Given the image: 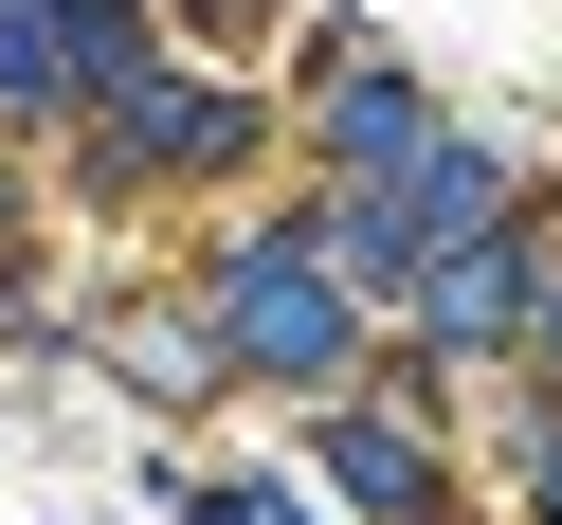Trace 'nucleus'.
Returning <instances> with one entry per match:
<instances>
[{"instance_id":"f257e3e1","label":"nucleus","mask_w":562,"mask_h":525,"mask_svg":"<svg viewBox=\"0 0 562 525\" xmlns=\"http://www.w3.org/2000/svg\"><path fill=\"white\" fill-rule=\"evenodd\" d=\"M200 327H218V363H236V380H291V399H327V380H345V290H327V236H308V218L236 236Z\"/></svg>"},{"instance_id":"f03ea898","label":"nucleus","mask_w":562,"mask_h":525,"mask_svg":"<svg viewBox=\"0 0 562 525\" xmlns=\"http://www.w3.org/2000/svg\"><path fill=\"white\" fill-rule=\"evenodd\" d=\"M236 146H255L236 91H127V110H110V163H127V182H200V163H236Z\"/></svg>"},{"instance_id":"7ed1b4c3","label":"nucleus","mask_w":562,"mask_h":525,"mask_svg":"<svg viewBox=\"0 0 562 525\" xmlns=\"http://www.w3.org/2000/svg\"><path fill=\"white\" fill-rule=\"evenodd\" d=\"M526 327V236H490V254H453V272H417V344H508Z\"/></svg>"},{"instance_id":"20e7f679","label":"nucleus","mask_w":562,"mask_h":525,"mask_svg":"<svg viewBox=\"0 0 562 525\" xmlns=\"http://www.w3.org/2000/svg\"><path fill=\"white\" fill-rule=\"evenodd\" d=\"M327 471H345V489H363V507H381V525H436V453H417V435H400V416H327Z\"/></svg>"},{"instance_id":"39448f33","label":"nucleus","mask_w":562,"mask_h":525,"mask_svg":"<svg viewBox=\"0 0 562 525\" xmlns=\"http://www.w3.org/2000/svg\"><path fill=\"white\" fill-rule=\"evenodd\" d=\"M327 146H345V163H381V182H400V163L436 146V110H417L400 73H345V91H327Z\"/></svg>"},{"instance_id":"423d86ee","label":"nucleus","mask_w":562,"mask_h":525,"mask_svg":"<svg viewBox=\"0 0 562 525\" xmlns=\"http://www.w3.org/2000/svg\"><path fill=\"white\" fill-rule=\"evenodd\" d=\"M544 363H562V290H544Z\"/></svg>"}]
</instances>
